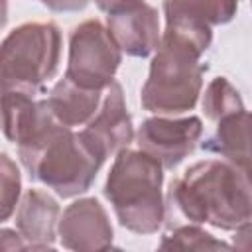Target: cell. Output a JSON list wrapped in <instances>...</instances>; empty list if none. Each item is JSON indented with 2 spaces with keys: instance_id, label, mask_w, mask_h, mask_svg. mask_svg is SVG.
<instances>
[{
  "instance_id": "8fae6325",
  "label": "cell",
  "mask_w": 252,
  "mask_h": 252,
  "mask_svg": "<svg viewBox=\"0 0 252 252\" xmlns=\"http://www.w3.org/2000/svg\"><path fill=\"white\" fill-rule=\"evenodd\" d=\"M59 238L71 250H104L112 244V226L96 199L71 203L59 220Z\"/></svg>"
},
{
  "instance_id": "ba28073f",
  "label": "cell",
  "mask_w": 252,
  "mask_h": 252,
  "mask_svg": "<svg viewBox=\"0 0 252 252\" xmlns=\"http://www.w3.org/2000/svg\"><path fill=\"white\" fill-rule=\"evenodd\" d=\"M55 122L47 98L20 89L0 91V130L18 148L37 142Z\"/></svg>"
},
{
  "instance_id": "8992f818",
  "label": "cell",
  "mask_w": 252,
  "mask_h": 252,
  "mask_svg": "<svg viewBox=\"0 0 252 252\" xmlns=\"http://www.w3.org/2000/svg\"><path fill=\"white\" fill-rule=\"evenodd\" d=\"M120 59V47L108 28L98 20H87L71 32L65 77L83 89L104 91L114 81Z\"/></svg>"
},
{
  "instance_id": "9c48e42d",
  "label": "cell",
  "mask_w": 252,
  "mask_h": 252,
  "mask_svg": "<svg viewBox=\"0 0 252 252\" xmlns=\"http://www.w3.org/2000/svg\"><path fill=\"white\" fill-rule=\"evenodd\" d=\"M104 91L106 93L98 104V110L89 118L87 128L79 134L102 158H108L110 154L128 148L134 138V130L120 83L112 81Z\"/></svg>"
},
{
  "instance_id": "44dd1931",
  "label": "cell",
  "mask_w": 252,
  "mask_h": 252,
  "mask_svg": "<svg viewBox=\"0 0 252 252\" xmlns=\"http://www.w3.org/2000/svg\"><path fill=\"white\" fill-rule=\"evenodd\" d=\"M96 2V6L102 10V12H112V10H118V8H122V6H126V4H132V2H136V0H94Z\"/></svg>"
},
{
  "instance_id": "ffe728a7",
  "label": "cell",
  "mask_w": 252,
  "mask_h": 252,
  "mask_svg": "<svg viewBox=\"0 0 252 252\" xmlns=\"http://www.w3.org/2000/svg\"><path fill=\"white\" fill-rule=\"evenodd\" d=\"M41 2L53 12H77L89 4V0H41Z\"/></svg>"
},
{
  "instance_id": "2e32d148",
  "label": "cell",
  "mask_w": 252,
  "mask_h": 252,
  "mask_svg": "<svg viewBox=\"0 0 252 252\" xmlns=\"http://www.w3.org/2000/svg\"><path fill=\"white\" fill-rule=\"evenodd\" d=\"M242 100L238 91L224 79V77H217L209 83L207 91H205V98H203V110L207 114V118L219 122L220 118L242 110Z\"/></svg>"
},
{
  "instance_id": "7c38bea8",
  "label": "cell",
  "mask_w": 252,
  "mask_h": 252,
  "mask_svg": "<svg viewBox=\"0 0 252 252\" xmlns=\"http://www.w3.org/2000/svg\"><path fill=\"white\" fill-rule=\"evenodd\" d=\"M57 217V201L41 189H30L24 195L16 215V226L26 240V248H53Z\"/></svg>"
},
{
  "instance_id": "7402d4cb",
  "label": "cell",
  "mask_w": 252,
  "mask_h": 252,
  "mask_svg": "<svg viewBox=\"0 0 252 252\" xmlns=\"http://www.w3.org/2000/svg\"><path fill=\"white\" fill-rule=\"evenodd\" d=\"M6 20H8V2L0 0V28L6 24Z\"/></svg>"
},
{
  "instance_id": "9a60e30c",
  "label": "cell",
  "mask_w": 252,
  "mask_h": 252,
  "mask_svg": "<svg viewBox=\"0 0 252 252\" xmlns=\"http://www.w3.org/2000/svg\"><path fill=\"white\" fill-rule=\"evenodd\" d=\"M240 0H163L167 22L189 24H226L234 18Z\"/></svg>"
},
{
  "instance_id": "6da1fadb",
  "label": "cell",
  "mask_w": 252,
  "mask_h": 252,
  "mask_svg": "<svg viewBox=\"0 0 252 252\" xmlns=\"http://www.w3.org/2000/svg\"><path fill=\"white\" fill-rule=\"evenodd\" d=\"M211 43V28L189 22H167L159 37L150 75L142 87V104L150 112L179 114L191 110L203 87L199 59Z\"/></svg>"
},
{
  "instance_id": "d6986e66",
  "label": "cell",
  "mask_w": 252,
  "mask_h": 252,
  "mask_svg": "<svg viewBox=\"0 0 252 252\" xmlns=\"http://www.w3.org/2000/svg\"><path fill=\"white\" fill-rule=\"evenodd\" d=\"M26 242L22 238V234H18L16 230L10 228H2L0 230V250H24Z\"/></svg>"
},
{
  "instance_id": "e0dca14e",
  "label": "cell",
  "mask_w": 252,
  "mask_h": 252,
  "mask_svg": "<svg viewBox=\"0 0 252 252\" xmlns=\"http://www.w3.org/2000/svg\"><path fill=\"white\" fill-rule=\"evenodd\" d=\"M159 248H193V250H211V248H222L228 250L230 246L222 240H215L213 234L199 228L195 222L189 224H173L159 242Z\"/></svg>"
},
{
  "instance_id": "5bb4252c",
  "label": "cell",
  "mask_w": 252,
  "mask_h": 252,
  "mask_svg": "<svg viewBox=\"0 0 252 252\" xmlns=\"http://www.w3.org/2000/svg\"><path fill=\"white\" fill-rule=\"evenodd\" d=\"M100 93L93 89H83L63 77L49 93L47 104L55 116V120L63 126H81L89 122V118L96 112L100 104Z\"/></svg>"
},
{
  "instance_id": "4fadbf2b",
  "label": "cell",
  "mask_w": 252,
  "mask_h": 252,
  "mask_svg": "<svg viewBox=\"0 0 252 252\" xmlns=\"http://www.w3.org/2000/svg\"><path fill=\"white\" fill-rule=\"evenodd\" d=\"M250 114L246 108L219 120L215 134L203 142V150L222 156L242 171H250Z\"/></svg>"
},
{
  "instance_id": "277c9868",
  "label": "cell",
  "mask_w": 252,
  "mask_h": 252,
  "mask_svg": "<svg viewBox=\"0 0 252 252\" xmlns=\"http://www.w3.org/2000/svg\"><path fill=\"white\" fill-rule=\"evenodd\" d=\"M18 152L30 177L41 181L63 199L85 193L106 159L79 132L59 122L37 142L18 148Z\"/></svg>"
},
{
  "instance_id": "3957f363",
  "label": "cell",
  "mask_w": 252,
  "mask_h": 252,
  "mask_svg": "<svg viewBox=\"0 0 252 252\" xmlns=\"http://www.w3.org/2000/svg\"><path fill=\"white\" fill-rule=\"evenodd\" d=\"M161 181L163 167L148 152L128 148L116 152L104 195L124 228L152 234L161 226L165 220Z\"/></svg>"
},
{
  "instance_id": "7a4b0ae2",
  "label": "cell",
  "mask_w": 252,
  "mask_h": 252,
  "mask_svg": "<svg viewBox=\"0 0 252 252\" xmlns=\"http://www.w3.org/2000/svg\"><path fill=\"white\" fill-rule=\"evenodd\" d=\"M167 203L189 222L238 230L250 224L248 171L222 159L197 161L171 181Z\"/></svg>"
},
{
  "instance_id": "5b68a950",
  "label": "cell",
  "mask_w": 252,
  "mask_h": 252,
  "mask_svg": "<svg viewBox=\"0 0 252 252\" xmlns=\"http://www.w3.org/2000/svg\"><path fill=\"white\" fill-rule=\"evenodd\" d=\"M61 32L53 22H28L0 43V91L39 93L59 63Z\"/></svg>"
},
{
  "instance_id": "ac0fdd59",
  "label": "cell",
  "mask_w": 252,
  "mask_h": 252,
  "mask_svg": "<svg viewBox=\"0 0 252 252\" xmlns=\"http://www.w3.org/2000/svg\"><path fill=\"white\" fill-rule=\"evenodd\" d=\"M20 171L12 158L0 154V222L6 220L18 203L20 197Z\"/></svg>"
},
{
  "instance_id": "30bf717a",
  "label": "cell",
  "mask_w": 252,
  "mask_h": 252,
  "mask_svg": "<svg viewBox=\"0 0 252 252\" xmlns=\"http://www.w3.org/2000/svg\"><path fill=\"white\" fill-rule=\"evenodd\" d=\"M108 32L120 51L132 57H148L159 43L158 12L150 4L136 0L108 12Z\"/></svg>"
},
{
  "instance_id": "52a82bcc",
  "label": "cell",
  "mask_w": 252,
  "mask_h": 252,
  "mask_svg": "<svg viewBox=\"0 0 252 252\" xmlns=\"http://www.w3.org/2000/svg\"><path fill=\"white\" fill-rule=\"evenodd\" d=\"M203 134V124L197 116L189 118H148L138 134L136 142L140 150L154 156L161 167L173 169L183 161L197 146Z\"/></svg>"
}]
</instances>
